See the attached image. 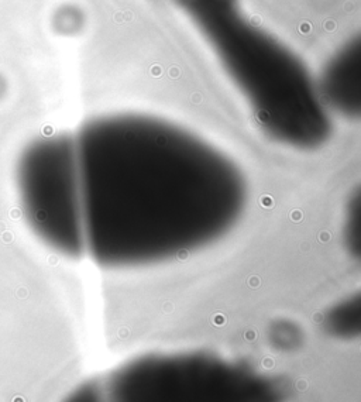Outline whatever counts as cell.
<instances>
[{"label":"cell","mask_w":361,"mask_h":402,"mask_svg":"<svg viewBox=\"0 0 361 402\" xmlns=\"http://www.w3.org/2000/svg\"><path fill=\"white\" fill-rule=\"evenodd\" d=\"M248 105L260 130L299 151L323 147L330 113L306 65L252 21L240 0H175Z\"/></svg>","instance_id":"7a4b0ae2"},{"label":"cell","mask_w":361,"mask_h":402,"mask_svg":"<svg viewBox=\"0 0 361 402\" xmlns=\"http://www.w3.org/2000/svg\"><path fill=\"white\" fill-rule=\"evenodd\" d=\"M64 402H105L103 383L89 381L82 384Z\"/></svg>","instance_id":"8992f818"},{"label":"cell","mask_w":361,"mask_h":402,"mask_svg":"<svg viewBox=\"0 0 361 402\" xmlns=\"http://www.w3.org/2000/svg\"><path fill=\"white\" fill-rule=\"evenodd\" d=\"M317 85L327 110L353 117L361 105V45L360 40L346 44L330 59Z\"/></svg>","instance_id":"5b68a950"},{"label":"cell","mask_w":361,"mask_h":402,"mask_svg":"<svg viewBox=\"0 0 361 402\" xmlns=\"http://www.w3.org/2000/svg\"><path fill=\"white\" fill-rule=\"evenodd\" d=\"M74 143L83 249L102 267H148L199 251L246 209L237 164L172 121L105 116Z\"/></svg>","instance_id":"6da1fadb"},{"label":"cell","mask_w":361,"mask_h":402,"mask_svg":"<svg viewBox=\"0 0 361 402\" xmlns=\"http://www.w3.org/2000/svg\"><path fill=\"white\" fill-rule=\"evenodd\" d=\"M19 203L27 226L48 249L68 258L85 255L75 143L51 136L28 144L16 165Z\"/></svg>","instance_id":"277c9868"},{"label":"cell","mask_w":361,"mask_h":402,"mask_svg":"<svg viewBox=\"0 0 361 402\" xmlns=\"http://www.w3.org/2000/svg\"><path fill=\"white\" fill-rule=\"evenodd\" d=\"M103 392L105 402H279L268 377L204 351L134 358L106 378Z\"/></svg>","instance_id":"3957f363"}]
</instances>
